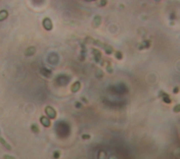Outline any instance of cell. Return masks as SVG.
<instances>
[{
	"label": "cell",
	"instance_id": "obj_1",
	"mask_svg": "<svg viewBox=\"0 0 180 159\" xmlns=\"http://www.w3.org/2000/svg\"><path fill=\"white\" fill-rule=\"evenodd\" d=\"M45 112H46L48 117L51 119H53L56 117V114H56V110L53 107H51V106H47L45 108Z\"/></svg>",
	"mask_w": 180,
	"mask_h": 159
},
{
	"label": "cell",
	"instance_id": "obj_2",
	"mask_svg": "<svg viewBox=\"0 0 180 159\" xmlns=\"http://www.w3.org/2000/svg\"><path fill=\"white\" fill-rule=\"evenodd\" d=\"M42 25H43V27H44L45 30H48V31L51 30L53 27V24H52V22L49 18H45L43 20Z\"/></svg>",
	"mask_w": 180,
	"mask_h": 159
},
{
	"label": "cell",
	"instance_id": "obj_3",
	"mask_svg": "<svg viewBox=\"0 0 180 159\" xmlns=\"http://www.w3.org/2000/svg\"><path fill=\"white\" fill-rule=\"evenodd\" d=\"M40 123H42V125H44L46 128H49L51 125V121L47 117L42 116L40 117Z\"/></svg>",
	"mask_w": 180,
	"mask_h": 159
},
{
	"label": "cell",
	"instance_id": "obj_4",
	"mask_svg": "<svg viewBox=\"0 0 180 159\" xmlns=\"http://www.w3.org/2000/svg\"><path fill=\"white\" fill-rule=\"evenodd\" d=\"M80 83L79 82V81H76V82H75L74 83H73V85H72V86H71V88H70V89H71V91L73 92V93H76V92H77V91L80 90Z\"/></svg>",
	"mask_w": 180,
	"mask_h": 159
},
{
	"label": "cell",
	"instance_id": "obj_5",
	"mask_svg": "<svg viewBox=\"0 0 180 159\" xmlns=\"http://www.w3.org/2000/svg\"><path fill=\"white\" fill-rule=\"evenodd\" d=\"M0 142H1V144H2L4 147L6 148L7 149H8V150H11V147L10 146V144H9L8 142H6V141L5 139H4L3 137H2L1 135H0Z\"/></svg>",
	"mask_w": 180,
	"mask_h": 159
},
{
	"label": "cell",
	"instance_id": "obj_6",
	"mask_svg": "<svg viewBox=\"0 0 180 159\" xmlns=\"http://www.w3.org/2000/svg\"><path fill=\"white\" fill-rule=\"evenodd\" d=\"M8 13L6 10H2L0 11V21L5 20L6 18L8 17Z\"/></svg>",
	"mask_w": 180,
	"mask_h": 159
},
{
	"label": "cell",
	"instance_id": "obj_7",
	"mask_svg": "<svg viewBox=\"0 0 180 159\" xmlns=\"http://www.w3.org/2000/svg\"><path fill=\"white\" fill-rule=\"evenodd\" d=\"M101 23V17L98 16H96L95 18H94V20L93 21V25L94 27H97Z\"/></svg>",
	"mask_w": 180,
	"mask_h": 159
},
{
	"label": "cell",
	"instance_id": "obj_8",
	"mask_svg": "<svg viewBox=\"0 0 180 159\" xmlns=\"http://www.w3.org/2000/svg\"><path fill=\"white\" fill-rule=\"evenodd\" d=\"M31 130L35 133H38L39 132V128L37 124H32L31 125Z\"/></svg>",
	"mask_w": 180,
	"mask_h": 159
},
{
	"label": "cell",
	"instance_id": "obj_9",
	"mask_svg": "<svg viewBox=\"0 0 180 159\" xmlns=\"http://www.w3.org/2000/svg\"><path fill=\"white\" fill-rule=\"evenodd\" d=\"M35 47H33V46H32V47H30V48H28V49H27V51H30L29 53H26V55H33L34 53H35V51H32V50H34L35 49Z\"/></svg>",
	"mask_w": 180,
	"mask_h": 159
},
{
	"label": "cell",
	"instance_id": "obj_10",
	"mask_svg": "<svg viewBox=\"0 0 180 159\" xmlns=\"http://www.w3.org/2000/svg\"><path fill=\"white\" fill-rule=\"evenodd\" d=\"M60 155H61V153H60V151H55L53 152V157L55 159H58V158H59V157H60Z\"/></svg>",
	"mask_w": 180,
	"mask_h": 159
},
{
	"label": "cell",
	"instance_id": "obj_11",
	"mask_svg": "<svg viewBox=\"0 0 180 159\" xmlns=\"http://www.w3.org/2000/svg\"><path fill=\"white\" fill-rule=\"evenodd\" d=\"M174 111H175V112H179V111H180V105H177V106H176V107H174Z\"/></svg>",
	"mask_w": 180,
	"mask_h": 159
},
{
	"label": "cell",
	"instance_id": "obj_12",
	"mask_svg": "<svg viewBox=\"0 0 180 159\" xmlns=\"http://www.w3.org/2000/svg\"><path fill=\"white\" fill-rule=\"evenodd\" d=\"M102 154H103V152L99 153L98 156V159H105V154H104V156H102Z\"/></svg>",
	"mask_w": 180,
	"mask_h": 159
},
{
	"label": "cell",
	"instance_id": "obj_13",
	"mask_svg": "<svg viewBox=\"0 0 180 159\" xmlns=\"http://www.w3.org/2000/svg\"><path fill=\"white\" fill-rule=\"evenodd\" d=\"M4 159H15V158H14V157H13V156H11L5 155V156H4Z\"/></svg>",
	"mask_w": 180,
	"mask_h": 159
},
{
	"label": "cell",
	"instance_id": "obj_14",
	"mask_svg": "<svg viewBox=\"0 0 180 159\" xmlns=\"http://www.w3.org/2000/svg\"><path fill=\"white\" fill-rule=\"evenodd\" d=\"M82 139H89L90 138V135H83L82 136Z\"/></svg>",
	"mask_w": 180,
	"mask_h": 159
}]
</instances>
